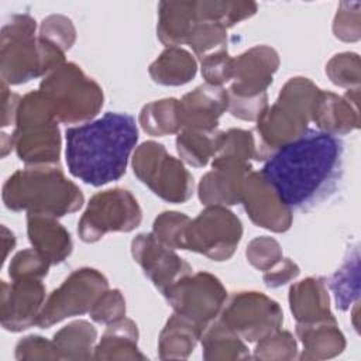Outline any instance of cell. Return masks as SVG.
Segmentation results:
<instances>
[{
  "mask_svg": "<svg viewBox=\"0 0 361 361\" xmlns=\"http://www.w3.org/2000/svg\"><path fill=\"white\" fill-rule=\"evenodd\" d=\"M344 147L338 137L306 130L264 159L259 171L290 209H306L331 193L343 173Z\"/></svg>",
  "mask_w": 361,
  "mask_h": 361,
  "instance_id": "6da1fadb",
  "label": "cell"
},
{
  "mask_svg": "<svg viewBox=\"0 0 361 361\" xmlns=\"http://www.w3.org/2000/svg\"><path fill=\"white\" fill-rule=\"evenodd\" d=\"M66 165L72 176L92 186L118 180L138 141L135 118L109 111L65 133Z\"/></svg>",
  "mask_w": 361,
  "mask_h": 361,
  "instance_id": "7a4b0ae2",
  "label": "cell"
},
{
  "mask_svg": "<svg viewBox=\"0 0 361 361\" xmlns=\"http://www.w3.org/2000/svg\"><path fill=\"white\" fill-rule=\"evenodd\" d=\"M1 199L13 212L54 217L78 212L85 197L79 186L58 165H35L16 171L3 185Z\"/></svg>",
  "mask_w": 361,
  "mask_h": 361,
  "instance_id": "3957f363",
  "label": "cell"
},
{
  "mask_svg": "<svg viewBox=\"0 0 361 361\" xmlns=\"http://www.w3.org/2000/svg\"><path fill=\"white\" fill-rule=\"evenodd\" d=\"M30 14H13L0 32V75L7 85H23L65 63V52L35 35Z\"/></svg>",
  "mask_w": 361,
  "mask_h": 361,
  "instance_id": "277c9868",
  "label": "cell"
},
{
  "mask_svg": "<svg viewBox=\"0 0 361 361\" xmlns=\"http://www.w3.org/2000/svg\"><path fill=\"white\" fill-rule=\"evenodd\" d=\"M58 123L49 102L39 90L21 97L11 138L17 157L27 166L58 165L62 142Z\"/></svg>",
  "mask_w": 361,
  "mask_h": 361,
  "instance_id": "5b68a950",
  "label": "cell"
},
{
  "mask_svg": "<svg viewBox=\"0 0 361 361\" xmlns=\"http://www.w3.org/2000/svg\"><path fill=\"white\" fill-rule=\"evenodd\" d=\"M38 90L49 102L58 121L63 124L92 121L104 103L100 85L73 62H65L49 72Z\"/></svg>",
  "mask_w": 361,
  "mask_h": 361,
  "instance_id": "8992f818",
  "label": "cell"
},
{
  "mask_svg": "<svg viewBox=\"0 0 361 361\" xmlns=\"http://www.w3.org/2000/svg\"><path fill=\"white\" fill-rule=\"evenodd\" d=\"M134 175L168 203H185L193 195V176L185 162L157 141H144L131 159Z\"/></svg>",
  "mask_w": 361,
  "mask_h": 361,
  "instance_id": "52a82bcc",
  "label": "cell"
},
{
  "mask_svg": "<svg viewBox=\"0 0 361 361\" xmlns=\"http://www.w3.org/2000/svg\"><path fill=\"white\" fill-rule=\"evenodd\" d=\"M142 220V210L133 193L123 188L93 195L78 223V234L85 243H96L107 233H130Z\"/></svg>",
  "mask_w": 361,
  "mask_h": 361,
  "instance_id": "ba28073f",
  "label": "cell"
},
{
  "mask_svg": "<svg viewBox=\"0 0 361 361\" xmlns=\"http://www.w3.org/2000/svg\"><path fill=\"white\" fill-rule=\"evenodd\" d=\"M243 237L241 220L226 206H204L188 223L182 250L203 254L213 261L233 257Z\"/></svg>",
  "mask_w": 361,
  "mask_h": 361,
  "instance_id": "9c48e42d",
  "label": "cell"
},
{
  "mask_svg": "<svg viewBox=\"0 0 361 361\" xmlns=\"http://www.w3.org/2000/svg\"><path fill=\"white\" fill-rule=\"evenodd\" d=\"M106 289H109V281L100 271L89 267L75 269L45 299L37 326L49 329L68 317L89 313Z\"/></svg>",
  "mask_w": 361,
  "mask_h": 361,
  "instance_id": "30bf717a",
  "label": "cell"
},
{
  "mask_svg": "<svg viewBox=\"0 0 361 361\" xmlns=\"http://www.w3.org/2000/svg\"><path fill=\"white\" fill-rule=\"evenodd\" d=\"M168 305L202 329L219 317L227 290L221 281L206 271L190 272L162 292Z\"/></svg>",
  "mask_w": 361,
  "mask_h": 361,
  "instance_id": "8fae6325",
  "label": "cell"
},
{
  "mask_svg": "<svg viewBox=\"0 0 361 361\" xmlns=\"http://www.w3.org/2000/svg\"><path fill=\"white\" fill-rule=\"evenodd\" d=\"M219 319L244 341L257 343L281 329L283 312L279 303L258 290H241L227 298Z\"/></svg>",
  "mask_w": 361,
  "mask_h": 361,
  "instance_id": "7c38bea8",
  "label": "cell"
},
{
  "mask_svg": "<svg viewBox=\"0 0 361 361\" xmlns=\"http://www.w3.org/2000/svg\"><path fill=\"white\" fill-rule=\"evenodd\" d=\"M240 203L258 227L272 233H285L292 226V209L283 203L261 172L251 171L245 176Z\"/></svg>",
  "mask_w": 361,
  "mask_h": 361,
  "instance_id": "4fadbf2b",
  "label": "cell"
},
{
  "mask_svg": "<svg viewBox=\"0 0 361 361\" xmlns=\"http://www.w3.org/2000/svg\"><path fill=\"white\" fill-rule=\"evenodd\" d=\"M131 255L161 293L192 272V267L152 233H140L133 238Z\"/></svg>",
  "mask_w": 361,
  "mask_h": 361,
  "instance_id": "5bb4252c",
  "label": "cell"
},
{
  "mask_svg": "<svg viewBox=\"0 0 361 361\" xmlns=\"http://www.w3.org/2000/svg\"><path fill=\"white\" fill-rule=\"evenodd\" d=\"M45 296L41 279H16L11 283L1 281V327L18 333L37 326Z\"/></svg>",
  "mask_w": 361,
  "mask_h": 361,
  "instance_id": "9a60e30c",
  "label": "cell"
},
{
  "mask_svg": "<svg viewBox=\"0 0 361 361\" xmlns=\"http://www.w3.org/2000/svg\"><path fill=\"white\" fill-rule=\"evenodd\" d=\"M279 63L278 52L269 45H255L238 56H233V82L227 93L243 97L267 93Z\"/></svg>",
  "mask_w": 361,
  "mask_h": 361,
  "instance_id": "2e32d148",
  "label": "cell"
},
{
  "mask_svg": "<svg viewBox=\"0 0 361 361\" xmlns=\"http://www.w3.org/2000/svg\"><path fill=\"white\" fill-rule=\"evenodd\" d=\"M252 171L248 161L214 157L212 169L206 172L197 185V196L204 206H234L240 203L245 176Z\"/></svg>",
  "mask_w": 361,
  "mask_h": 361,
  "instance_id": "e0dca14e",
  "label": "cell"
},
{
  "mask_svg": "<svg viewBox=\"0 0 361 361\" xmlns=\"http://www.w3.org/2000/svg\"><path fill=\"white\" fill-rule=\"evenodd\" d=\"M309 123L306 116L279 100L268 106L257 120L259 159H267L272 152L300 137Z\"/></svg>",
  "mask_w": 361,
  "mask_h": 361,
  "instance_id": "ac0fdd59",
  "label": "cell"
},
{
  "mask_svg": "<svg viewBox=\"0 0 361 361\" xmlns=\"http://www.w3.org/2000/svg\"><path fill=\"white\" fill-rule=\"evenodd\" d=\"M312 121L319 131L331 135H345L360 127V87L348 89L344 96L319 90Z\"/></svg>",
  "mask_w": 361,
  "mask_h": 361,
  "instance_id": "d6986e66",
  "label": "cell"
},
{
  "mask_svg": "<svg viewBox=\"0 0 361 361\" xmlns=\"http://www.w3.org/2000/svg\"><path fill=\"white\" fill-rule=\"evenodd\" d=\"M227 89L209 83L199 85L179 100L182 130H217L219 120L227 111Z\"/></svg>",
  "mask_w": 361,
  "mask_h": 361,
  "instance_id": "ffe728a7",
  "label": "cell"
},
{
  "mask_svg": "<svg viewBox=\"0 0 361 361\" xmlns=\"http://www.w3.org/2000/svg\"><path fill=\"white\" fill-rule=\"evenodd\" d=\"M27 235L32 248L51 265L63 262L73 248L69 231L49 214L27 213Z\"/></svg>",
  "mask_w": 361,
  "mask_h": 361,
  "instance_id": "44dd1931",
  "label": "cell"
},
{
  "mask_svg": "<svg viewBox=\"0 0 361 361\" xmlns=\"http://www.w3.org/2000/svg\"><path fill=\"white\" fill-rule=\"evenodd\" d=\"M288 299L296 323H313L334 317L326 281L320 276H309L293 283L289 288Z\"/></svg>",
  "mask_w": 361,
  "mask_h": 361,
  "instance_id": "7402d4cb",
  "label": "cell"
},
{
  "mask_svg": "<svg viewBox=\"0 0 361 361\" xmlns=\"http://www.w3.org/2000/svg\"><path fill=\"white\" fill-rule=\"evenodd\" d=\"M296 336L303 345L300 360H327L345 348V337L336 317L313 323H296Z\"/></svg>",
  "mask_w": 361,
  "mask_h": 361,
  "instance_id": "603a6c76",
  "label": "cell"
},
{
  "mask_svg": "<svg viewBox=\"0 0 361 361\" xmlns=\"http://www.w3.org/2000/svg\"><path fill=\"white\" fill-rule=\"evenodd\" d=\"M197 21L195 1H161L157 35L166 47H180L188 44Z\"/></svg>",
  "mask_w": 361,
  "mask_h": 361,
  "instance_id": "cb8c5ba5",
  "label": "cell"
},
{
  "mask_svg": "<svg viewBox=\"0 0 361 361\" xmlns=\"http://www.w3.org/2000/svg\"><path fill=\"white\" fill-rule=\"evenodd\" d=\"M93 360H147L138 348V327L134 320L123 317L107 324L94 345Z\"/></svg>",
  "mask_w": 361,
  "mask_h": 361,
  "instance_id": "d4e9b609",
  "label": "cell"
},
{
  "mask_svg": "<svg viewBox=\"0 0 361 361\" xmlns=\"http://www.w3.org/2000/svg\"><path fill=\"white\" fill-rule=\"evenodd\" d=\"M203 329L188 317L175 313L159 333L158 355L161 360H185L200 341Z\"/></svg>",
  "mask_w": 361,
  "mask_h": 361,
  "instance_id": "484cf974",
  "label": "cell"
},
{
  "mask_svg": "<svg viewBox=\"0 0 361 361\" xmlns=\"http://www.w3.org/2000/svg\"><path fill=\"white\" fill-rule=\"evenodd\" d=\"M197 72L195 56L182 47H166L149 65L151 79L162 86H182L189 83Z\"/></svg>",
  "mask_w": 361,
  "mask_h": 361,
  "instance_id": "4316f807",
  "label": "cell"
},
{
  "mask_svg": "<svg viewBox=\"0 0 361 361\" xmlns=\"http://www.w3.org/2000/svg\"><path fill=\"white\" fill-rule=\"evenodd\" d=\"M200 343L206 361H234L251 357L244 340L219 317L203 329Z\"/></svg>",
  "mask_w": 361,
  "mask_h": 361,
  "instance_id": "83f0119b",
  "label": "cell"
},
{
  "mask_svg": "<svg viewBox=\"0 0 361 361\" xmlns=\"http://www.w3.org/2000/svg\"><path fill=\"white\" fill-rule=\"evenodd\" d=\"M97 330L86 320H75L59 329L52 343L59 360H90L93 358Z\"/></svg>",
  "mask_w": 361,
  "mask_h": 361,
  "instance_id": "f1b7e54d",
  "label": "cell"
},
{
  "mask_svg": "<svg viewBox=\"0 0 361 361\" xmlns=\"http://www.w3.org/2000/svg\"><path fill=\"white\" fill-rule=\"evenodd\" d=\"M141 128L152 137L178 134L182 130L179 116V100L165 97L147 103L138 117Z\"/></svg>",
  "mask_w": 361,
  "mask_h": 361,
  "instance_id": "f546056e",
  "label": "cell"
},
{
  "mask_svg": "<svg viewBox=\"0 0 361 361\" xmlns=\"http://www.w3.org/2000/svg\"><path fill=\"white\" fill-rule=\"evenodd\" d=\"M219 135V130H180L175 141L179 158L195 168L206 166L216 157Z\"/></svg>",
  "mask_w": 361,
  "mask_h": 361,
  "instance_id": "4dcf8cb0",
  "label": "cell"
},
{
  "mask_svg": "<svg viewBox=\"0 0 361 361\" xmlns=\"http://www.w3.org/2000/svg\"><path fill=\"white\" fill-rule=\"evenodd\" d=\"M199 21H214L227 30L257 13L254 1H227V0H202L195 1Z\"/></svg>",
  "mask_w": 361,
  "mask_h": 361,
  "instance_id": "1f68e13d",
  "label": "cell"
},
{
  "mask_svg": "<svg viewBox=\"0 0 361 361\" xmlns=\"http://www.w3.org/2000/svg\"><path fill=\"white\" fill-rule=\"evenodd\" d=\"M329 286L334 293L336 306L340 310L350 309L360 299V255L358 250L348 255L343 265L329 279Z\"/></svg>",
  "mask_w": 361,
  "mask_h": 361,
  "instance_id": "d6a6232c",
  "label": "cell"
},
{
  "mask_svg": "<svg viewBox=\"0 0 361 361\" xmlns=\"http://www.w3.org/2000/svg\"><path fill=\"white\" fill-rule=\"evenodd\" d=\"M216 157H228L251 162V159L259 161L258 147L255 138L250 130L230 128L220 131Z\"/></svg>",
  "mask_w": 361,
  "mask_h": 361,
  "instance_id": "836d02e7",
  "label": "cell"
},
{
  "mask_svg": "<svg viewBox=\"0 0 361 361\" xmlns=\"http://www.w3.org/2000/svg\"><path fill=\"white\" fill-rule=\"evenodd\" d=\"M298 357V343L290 331L275 330L257 341L252 358L261 361H283Z\"/></svg>",
  "mask_w": 361,
  "mask_h": 361,
  "instance_id": "e575fe53",
  "label": "cell"
},
{
  "mask_svg": "<svg viewBox=\"0 0 361 361\" xmlns=\"http://www.w3.org/2000/svg\"><path fill=\"white\" fill-rule=\"evenodd\" d=\"M188 45L199 58L214 51L227 49V28L214 21H197L188 39Z\"/></svg>",
  "mask_w": 361,
  "mask_h": 361,
  "instance_id": "d590c367",
  "label": "cell"
},
{
  "mask_svg": "<svg viewBox=\"0 0 361 361\" xmlns=\"http://www.w3.org/2000/svg\"><path fill=\"white\" fill-rule=\"evenodd\" d=\"M326 75L334 85L347 90L360 87L361 62L358 54L350 51L336 54L326 63Z\"/></svg>",
  "mask_w": 361,
  "mask_h": 361,
  "instance_id": "8d00e7d4",
  "label": "cell"
},
{
  "mask_svg": "<svg viewBox=\"0 0 361 361\" xmlns=\"http://www.w3.org/2000/svg\"><path fill=\"white\" fill-rule=\"evenodd\" d=\"M190 221L185 213L166 210L159 213L152 224V234L166 247L172 250H182L183 233Z\"/></svg>",
  "mask_w": 361,
  "mask_h": 361,
  "instance_id": "74e56055",
  "label": "cell"
},
{
  "mask_svg": "<svg viewBox=\"0 0 361 361\" xmlns=\"http://www.w3.org/2000/svg\"><path fill=\"white\" fill-rule=\"evenodd\" d=\"M38 37L65 52L71 49L76 41V28L69 17L51 14L41 21Z\"/></svg>",
  "mask_w": 361,
  "mask_h": 361,
  "instance_id": "f35d334b",
  "label": "cell"
},
{
  "mask_svg": "<svg viewBox=\"0 0 361 361\" xmlns=\"http://www.w3.org/2000/svg\"><path fill=\"white\" fill-rule=\"evenodd\" d=\"M51 264L34 248L18 251L8 264V276L16 279H42L48 275Z\"/></svg>",
  "mask_w": 361,
  "mask_h": 361,
  "instance_id": "ab89813d",
  "label": "cell"
},
{
  "mask_svg": "<svg viewBox=\"0 0 361 361\" xmlns=\"http://www.w3.org/2000/svg\"><path fill=\"white\" fill-rule=\"evenodd\" d=\"M361 3L341 1L333 21V34L344 42H355L361 37Z\"/></svg>",
  "mask_w": 361,
  "mask_h": 361,
  "instance_id": "60d3db41",
  "label": "cell"
},
{
  "mask_svg": "<svg viewBox=\"0 0 361 361\" xmlns=\"http://www.w3.org/2000/svg\"><path fill=\"white\" fill-rule=\"evenodd\" d=\"M245 257L254 268L265 272L275 267L283 258V254L281 244L274 237L259 235L248 243Z\"/></svg>",
  "mask_w": 361,
  "mask_h": 361,
  "instance_id": "b9f144b4",
  "label": "cell"
},
{
  "mask_svg": "<svg viewBox=\"0 0 361 361\" xmlns=\"http://www.w3.org/2000/svg\"><path fill=\"white\" fill-rule=\"evenodd\" d=\"M90 319L100 324H111L126 317V299L120 289H106L92 306Z\"/></svg>",
  "mask_w": 361,
  "mask_h": 361,
  "instance_id": "7bdbcfd3",
  "label": "cell"
},
{
  "mask_svg": "<svg viewBox=\"0 0 361 361\" xmlns=\"http://www.w3.org/2000/svg\"><path fill=\"white\" fill-rule=\"evenodd\" d=\"M202 76L204 83L213 86H223L231 80L233 76V56L228 55L227 49L214 51L200 58Z\"/></svg>",
  "mask_w": 361,
  "mask_h": 361,
  "instance_id": "ee69618b",
  "label": "cell"
},
{
  "mask_svg": "<svg viewBox=\"0 0 361 361\" xmlns=\"http://www.w3.org/2000/svg\"><path fill=\"white\" fill-rule=\"evenodd\" d=\"M14 355H16V360L18 361L59 360L52 340H47L45 337L37 336V334L23 337L16 344Z\"/></svg>",
  "mask_w": 361,
  "mask_h": 361,
  "instance_id": "f6af8a7d",
  "label": "cell"
},
{
  "mask_svg": "<svg viewBox=\"0 0 361 361\" xmlns=\"http://www.w3.org/2000/svg\"><path fill=\"white\" fill-rule=\"evenodd\" d=\"M227 111L244 121H257L268 107V94H259L255 97H243L227 93Z\"/></svg>",
  "mask_w": 361,
  "mask_h": 361,
  "instance_id": "bcb514c9",
  "label": "cell"
},
{
  "mask_svg": "<svg viewBox=\"0 0 361 361\" xmlns=\"http://www.w3.org/2000/svg\"><path fill=\"white\" fill-rule=\"evenodd\" d=\"M300 268L290 258H282L275 267L265 271L262 281L268 288H279L298 278Z\"/></svg>",
  "mask_w": 361,
  "mask_h": 361,
  "instance_id": "7dc6e473",
  "label": "cell"
},
{
  "mask_svg": "<svg viewBox=\"0 0 361 361\" xmlns=\"http://www.w3.org/2000/svg\"><path fill=\"white\" fill-rule=\"evenodd\" d=\"M21 96L11 92L8 85L1 80V127L14 124Z\"/></svg>",
  "mask_w": 361,
  "mask_h": 361,
  "instance_id": "c3c4849f",
  "label": "cell"
},
{
  "mask_svg": "<svg viewBox=\"0 0 361 361\" xmlns=\"http://www.w3.org/2000/svg\"><path fill=\"white\" fill-rule=\"evenodd\" d=\"M1 233H3V248H4V254H3V262L6 261L8 252L16 247V237L14 234L6 227H1Z\"/></svg>",
  "mask_w": 361,
  "mask_h": 361,
  "instance_id": "681fc988",
  "label": "cell"
}]
</instances>
